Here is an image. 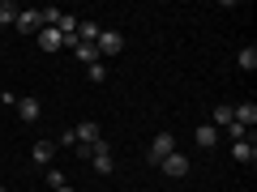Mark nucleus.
I'll return each instance as SVG.
<instances>
[{
  "label": "nucleus",
  "instance_id": "obj_1",
  "mask_svg": "<svg viewBox=\"0 0 257 192\" xmlns=\"http://www.w3.org/2000/svg\"><path fill=\"white\" fill-rule=\"evenodd\" d=\"M167 154H176V137H172V132H159V137L155 141H150V150H146V158H150V162H163V158Z\"/></svg>",
  "mask_w": 257,
  "mask_h": 192
},
{
  "label": "nucleus",
  "instance_id": "obj_2",
  "mask_svg": "<svg viewBox=\"0 0 257 192\" xmlns=\"http://www.w3.org/2000/svg\"><path fill=\"white\" fill-rule=\"evenodd\" d=\"M94 47H99V56H116V52H124V34L120 30H99Z\"/></svg>",
  "mask_w": 257,
  "mask_h": 192
},
{
  "label": "nucleus",
  "instance_id": "obj_3",
  "mask_svg": "<svg viewBox=\"0 0 257 192\" xmlns=\"http://www.w3.org/2000/svg\"><path fill=\"white\" fill-rule=\"evenodd\" d=\"M13 26H18L22 34H39V30H43V9H22Z\"/></svg>",
  "mask_w": 257,
  "mask_h": 192
},
{
  "label": "nucleus",
  "instance_id": "obj_4",
  "mask_svg": "<svg viewBox=\"0 0 257 192\" xmlns=\"http://www.w3.org/2000/svg\"><path fill=\"white\" fill-rule=\"evenodd\" d=\"M69 132H73V146H94V141H103V132H99V124H94V120L69 128Z\"/></svg>",
  "mask_w": 257,
  "mask_h": 192
},
{
  "label": "nucleus",
  "instance_id": "obj_5",
  "mask_svg": "<svg viewBox=\"0 0 257 192\" xmlns=\"http://www.w3.org/2000/svg\"><path fill=\"white\" fill-rule=\"evenodd\" d=\"M159 166H163V175H172V180H184V175H189V158H184L180 150H176V154H167Z\"/></svg>",
  "mask_w": 257,
  "mask_h": 192
},
{
  "label": "nucleus",
  "instance_id": "obj_6",
  "mask_svg": "<svg viewBox=\"0 0 257 192\" xmlns=\"http://www.w3.org/2000/svg\"><path fill=\"white\" fill-rule=\"evenodd\" d=\"M64 47H73V52H77V60H82L86 68L103 60V56H99V47H94V43H77V38H64Z\"/></svg>",
  "mask_w": 257,
  "mask_h": 192
},
{
  "label": "nucleus",
  "instance_id": "obj_7",
  "mask_svg": "<svg viewBox=\"0 0 257 192\" xmlns=\"http://www.w3.org/2000/svg\"><path fill=\"white\" fill-rule=\"evenodd\" d=\"M231 158H236V162H244V166H253V162H257V146H253V137L231 141Z\"/></svg>",
  "mask_w": 257,
  "mask_h": 192
},
{
  "label": "nucleus",
  "instance_id": "obj_8",
  "mask_svg": "<svg viewBox=\"0 0 257 192\" xmlns=\"http://www.w3.org/2000/svg\"><path fill=\"white\" fill-rule=\"evenodd\" d=\"M13 107H18V120H26V124H35V120L43 116V107H39V98H30V94H26V98H18Z\"/></svg>",
  "mask_w": 257,
  "mask_h": 192
},
{
  "label": "nucleus",
  "instance_id": "obj_9",
  "mask_svg": "<svg viewBox=\"0 0 257 192\" xmlns=\"http://www.w3.org/2000/svg\"><path fill=\"white\" fill-rule=\"evenodd\" d=\"M231 120L244 124L248 132H253V124H257V102H240V107H231Z\"/></svg>",
  "mask_w": 257,
  "mask_h": 192
},
{
  "label": "nucleus",
  "instance_id": "obj_10",
  "mask_svg": "<svg viewBox=\"0 0 257 192\" xmlns=\"http://www.w3.org/2000/svg\"><path fill=\"white\" fill-rule=\"evenodd\" d=\"M39 47H43V52H60V47H64L60 30H56V26H43V30H39Z\"/></svg>",
  "mask_w": 257,
  "mask_h": 192
},
{
  "label": "nucleus",
  "instance_id": "obj_11",
  "mask_svg": "<svg viewBox=\"0 0 257 192\" xmlns=\"http://www.w3.org/2000/svg\"><path fill=\"white\" fill-rule=\"evenodd\" d=\"M30 158H35V166H52V158H56V146H52V141H35Z\"/></svg>",
  "mask_w": 257,
  "mask_h": 192
},
{
  "label": "nucleus",
  "instance_id": "obj_12",
  "mask_svg": "<svg viewBox=\"0 0 257 192\" xmlns=\"http://www.w3.org/2000/svg\"><path fill=\"white\" fill-rule=\"evenodd\" d=\"M56 30H60V38H77V13H60Z\"/></svg>",
  "mask_w": 257,
  "mask_h": 192
},
{
  "label": "nucleus",
  "instance_id": "obj_13",
  "mask_svg": "<svg viewBox=\"0 0 257 192\" xmlns=\"http://www.w3.org/2000/svg\"><path fill=\"white\" fill-rule=\"evenodd\" d=\"M193 137H197V146H202V150H210L214 141H219V128H214V124H202L197 132H193Z\"/></svg>",
  "mask_w": 257,
  "mask_h": 192
},
{
  "label": "nucleus",
  "instance_id": "obj_14",
  "mask_svg": "<svg viewBox=\"0 0 257 192\" xmlns=\"http://www.w3.org/2000/svg\"><path fill=\"white\" fill-rule=\"evenodd\" d=\"M22 13V4H13V0H0V26H13Z\"/></svg>",
  "mask_w": 257,
  "mask_h": 192
},
{
  "label": "nucleus",
  "instance_id": "obj_15",
  "mask_svg": "<svg viewBox=\"0 0 257 192\" xmlns=\"http://www.w3.org/2000/svg\"><path fill=\"white\" fill-rule=\"evenodd\" d=\"M99 38V26L94 22H77V43H94Z\"/></svg>",
  "mask_w": 257,
  "mask_h": 192
},
{
  "label": "nucleus",
  "instance_id": "obj_16",
  "mask_svg": "<svg viewBox=\"0 0 257 192\" xmlns=\"http://www.w3.org/2000/svg\"><path fill=\"white\" fill-rule=\"evenodd\" d=\"M236 60H240V68H244V73H253V68H257V47H244Z\"/></svg>",
  "mask_w": 257,
  "mask_h": 192
},
{
  "label": "nucleus",
  "instance_id": "obj_17",
  "mask_svg": "<svg viewBox=\"0 0 257 192\" xmlns=\"http://www.w3.org/2000/svg\"><path fill=\"white\" fill-rule=\"evenodd\" d=\"M90 162H94V171H99V175H107L111 166H116V162H111V150H107V154H94Z\"/></svg>",
  "mask_w": 257,
  "mask_h": 192
},
{
  "label": "nucleus",
  "instance_id": "obj_18",
  "mask_svg": "<svg viewBox=\"0 0 257 192\" xmlns=\"http://www.w3.org/2000/svg\"><path fill=\"white\" fill-rule=\"evenodd\" d=\"M231 124V107H214V128H227Z\"/></svg>",
  "mask_w": 257,
  "mask_h": 192
},
{
  "label": "nucleus",
  "instance_id": "obj_19",
  "mask_svg": "<svg viewBox=\"0 0 257 192\" xmlns=\"http://www.w3.org/2000/svg\"><path fill=\"white\" fill-rule=\"evenodd\" d=\"M244 132H248V128H244V124H236V120L227 124V137H231V141H244Z\"/></svg>",
  "mask_w": 257,
  "mask_h": 192
},
{
  "label": "nucleus",
  "instance_id": "obj_20",
  "mask_svg": "<svg viewBox=\"0 0 257 192\" xmlns=\"http://www.w3.org/2000/svg\"><path fill=\"white\" fill-rule=\"evenodd\" d=\"M47 184H52V188H64V171H56V166H52V171H47Z\"/></svg>",
  "mask_w": 257,
  "mask_h": 192
},
{
  "label": "nucleus",
  "instance_id": "obj_21",
  "mask_svg": "<svg viewBox=\"0 0 257 192\" xmlns=\"http://www.w3.org/2000/svg\"><path fill=\"white\" fill-rule=\"evenodd\" d=\"M103 77H107V68H103V60H99V64H90V82H103Z\"/></svg>",
  "mask_w": 257,
  "mask_h": 192
},
{
  "label": "nucleus",
  "instance_id": "obj_22",
  "mask_svg": "<svg viewBox=\"0 0 257 192\" xmlns=\"http://www.w3.org/2000/svg\"><path fill=\"white\" fill-rule=\"evenodd\" d=\"M56 192H73V188H69V184H64V188H56Z\"/></svg>",
  "mask_w": 257,
  "mask_h": 192
},
{
  "label": "nucleus",
  "instance_id": "obj_23",
  "mask_svg": "<svg viewBox=\"0 0 257 192\" xmlns=\"http://www.w3.org/2000/svg\"><path fill=\"white\" fill-rule=\"evenodd\" d=\"M0 192H9V188H5V184H0Z\"/></svg>",
  "mask_w": 257,
  "mask_h": 192
}]
</instances>
